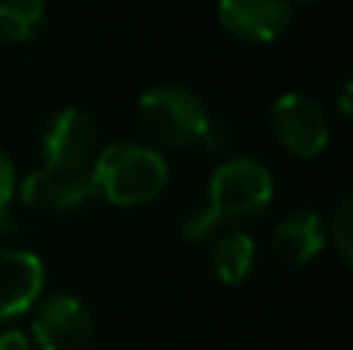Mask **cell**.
Returning <instances> with one entry per match:
<instances>
[{"label":"cell","instance_id":"cell-14","mask_svg":"<svg viewBox=\"0 0 353 350\" xmlns=\"http://www.w3.org/2000/svg\"><path fill=\"white\" fill-rule=\"evenodd\" d=\"M16 165H12L10 152H6L3 146H0V233L3 229H10L12 223V196H16Z\"/></svg>","mask_w":353,"mask_h":350},{"label":"cell","instance_id":"cell-7","mask_svg":"<svg viewBox=\"0 0 353 350\" xmlns=\"http://www.w3.org/2000/svg\"><path fill=\"white\" fill-rule=\"evenodd\" d=\"M47 289V267L34 251L0 248V322L31 313Z\"/></svg>","mask_w":353,"mask_h":350},{"label":"cell","instance_id":"cell-9","mask_svg":"<svg viewBox=\"0 0 353 350\" xmlns=\"http://www.w3.org/2000/svg\"><path fill=\"white\" fill-rule=\"evenodd\" d=\"M16 189H19V198L28 208L78 211L90 198H97V177H93V171L90 174H53V171L37 167V171L25 174Z\"/></svg>","mask_w":353,"mask_h":350},{"label":"cell","instance_id":"cell-6","mask_svg":"<svg viewBox=\"0 0 353 350\" xmlns=\"http://www.w3.org/2000/svg\"><path fill=\"white\" fill-rule=\"evenodd\" d=\"M93 313L81 298L59 291L34 304L31 344L41 350H87L93 341Z\"/></svg>","mask_w":353,"mask_h":350},{"label":"cell","instance_id":"cell-1","mask_svg":"<svg viewBox=\"0 0 353 350\" xmlns=\"http://www.w3.org/2000/svg\"><path fill=\"white\" fill-rule=\"evenodd\" d=\"M273 174L267 165L248 155H232L220 161L208 183V202L183 220L180 233L186 242H205L220 227L242 229V223L261 217L273 202Z\"/></svg>","mask_w":353,"mask_h":350},{"label":"cell","instance_id":"cell-13","mask_svg":"<svg viewBox=\"0 0 353 350\" xmlns=\"http://www.w3.org/2000/svg\"><path fill=\"white\" fill-rule=\"evenodd\" d=\"M329 242L332 248L338 251L344 267L353 264V198L344 196L338 202L335 214H332V223H329Z\"/></svg>","mask_w":353,"mask_h":350},{"label":"cell","instance_id":"cell-5","mask_svg":"<svg viewBox=\"0 0 353 350\" xmlns=\"http://www.w3.org/2000/svg\"><path fill=\"white\" fill-rule=\"evenodd\" d=\"M270 127L279 146L294 158H319L329 149L332 127L323 105L313 96L298 90H288L273 99L270 105Z\"/></svg>","mask_w":353,"mask_h":350},{"label":"cell","instance_id":"cell-15","mask_svg":"<svg viewBox=\"0 0 353 350\" xmlns=\"http://www.w3.org/2000/svg\"><path fill=\"white\" fill-rule=\"evenodd\" d=\"M0 350H34L31 335H25L22 329H3L0 332Z\"/></svg>","mask_w":353,"mask_h":350},{"label":"cell","instance_id":"cell-17","mask_svg":"<svg viewBox=\"0 0 353 350\" xmlns=\"http://www.w3.org/2000/svg\"><path fill=\"white\" fill-rule=\"evenodd\" d=\"M298 3H316V0H298Z\"/></svg>","mask_w":353,"mask_h":350},{"label":"cell","instance_id":"cell-3","mask_svg":"<svg viewBox=\"0 0 353 350\" xmlns=\"http://www.w3.org/2000/svg\"><path fill=\"white\" fill-rule=\"evenodd\" d=\"M137 127L149 140V146L180 149L199 143L211 130V115L199 93L183 84L149 87L137 103Z\"/></svg>","mask_w":353,"mask_h":350},{"label":"cell","instance_id":"cell-16","mask_svg":"<svg viewBox=\"0 0 353 350\" xmlns=\"http://www.w3.org/2000/svg\"><path fill=\"white\" fill-rule=\"evenodd\" d=\"M350 90H353V81L344 78V81H341V93H338V109H341L344 118L350 115Z\"/></svg>","mask_w":353,"mask_h":350},{"label":"cell","instance_id":"cell-2","mask_svg":"<svg viewBox=\"0 0 353 350\" xmlns=\"http://www.w3.org/2000/svg\"><path fill=\"white\" fill-rule=\"evenodd\" d=\"M93 177H97V196H103L109 205L140 208L168 189L171 167L155 146L121 140L97 152Z\"/></svg>","mask_w":353,"mask_h":350},{"label":"cell","instance_id":"cell-10","mask_svg":"<svg viewBox=\"0 0 353 350\" xmlns=\"http://www.w3.org/2000/svg\"><path fill=\"white\" fill-rule=\"evenodd\" d=\"M325 248L323 214L313 208H294L273 229V254L285 267H304Z\"/></svg>","mask_w":353,"mask_h":350},{"label":"cell","instance_id":"cell-11","mask_svg":"<svg viewBox=\"0 0 353 350\" xmlns=\"http://www.w3.org/2000/svg\"><path fill=\"white\" fill-rule=\"evenodd\" d=\"M257 260V245L245 229H226L208 248V264L220 285H242Z\"/></svg>","mask_w":353,"mask_h":350},{"label":"cell","instance_id":"cell-12","mask_svg":"<svg viewBox=\"0 0 353 350\" xmlns=\"http://www.w3.org/2000/svg\"><path fill=\"white\" fill-rule=\"evenodd\" d=\"M47 19L43 0H0V43H28Z\"/></svg>","mask_w":353,"mask_h":350},{"label":"cell","instance_id":"cell-8","mask_svg":"<svg viewBox=\"0 0 353 350\" xmlns=\"http://www.w3.org/2000/svg\"><path fill=\"white\" fill-rule=\"evenodd\" d=\"M294 19V0H217V22L248 43H273Z\"/></svg>","mask_w":353,"mask_h":350},{"label":"cell","instance_id":"cell-4","mask_svg":"<svg viewBox=\"0 0 353 350\" xmlns=\"http://www.w3.org/2000/svg\"><path fill=\"white\" fill-rule=\"evenodd\" d=\"M43 171L53 174H90L99 152L97 124L78 105H62L47 118L41 130Z\"/></svg>","mask_w":353,"mask_h":350}]
</instances>
